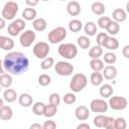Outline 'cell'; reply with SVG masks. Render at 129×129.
Returning a JSON list of instances; mask_svg holds the SVG:
<instances>
[{"instance_id":"cell-1","label":"cell","mask_w":129,"mask_h":129,"mask_svg":"<svg viewBox=\"0 0 129 129\" xmlns=\"http://www.w3.org/2000/svg\"><path fill=\"white\" fill-rule=\"evenodd\" d=\"M2 68L12 75H21L28 70L29 59L20 51H11L4 56Z\"/></svg>"},{"instance_id":"cell-2","label":"cell","mask_w":129,"mask_h":129,"mask_svg":"<svg viewBox=\"0 0 129 129\" xmlns=\"http://www.w3.org/2000/svg\"><path fill=\"white\" fill-rule=\"evenodd\" d=\"M88 84V79L86 75L82 73L75 74L70 82V89L73 91V93H79L83 91Z\"/></svg>"},{"instance_id":"cell-3","label":"cell","mask_w":129,"mask_h":129,"mask_svg":"<svg viewBox=\"0 0 129 129\" xmlns=\"http://www.w3.org/2000/svg\"><path fill=\"white\" fill-rule=\"evenodd\" d=\"M57 52L67 59H73L78 54V48L74 43H61L57 48Z\"/></svg>"},{"instance_id":"cell-4","label":"cell","mask_w":129,"mask_h":129,"mask_svg":"<svg viewBox=\"0 0 129 129\" xmlns=\"http://www.w3.org/2000/svg\"><path fill=\"white\" fill-rule=\"evenodd\" d=\"M18 4L14 1H8L5 3V5L2 8L1 11V17L4 18L5 20H12L17 12H18Z\"/></svg>"},{"instance_id":"cell-5","label":"cell","mask_w":129,"mask_h":129,"mask_svg":"<svg viewBox=\"0 0 129 129\" xmlns=\"http://www.w3.org/2000/svg\"><path fill=\"white\" fill-rule=\"evenodd\" d=\"M66 37H67V29L62 26H58V27L53 28L52 30H50L48 32V35H47L48 41L50 43H53V44L61 42L62 40H64Z\"/></svg>"},{"instance_id":"cell-6","label":"cell","mask_w":129,"mask_h":129,"mask_svg":"<svg viewBox=\"0 0 129 129\" xmlns=\"http://www.w3.org/2000/svg\"><path fill=\"white\" fill-rule=\"evenodd\" d=\"M49 45L48 43H46L45 41H38L34 44L33 48H32V51H33V54L39 58V59H44L47 57L48 53H49Z\"/></svg>"},{"instance_id":"cell-7","label":"cell","mask_w":129,"mask_h":129,"mask_svg":"<svg viewBox=\"0 0 129 129\" xmlns=\"http://www.w3.org/2000/svg\"><path fill=\"white\" fill-rule=\"evenodd\" d=\"M26 26V23L23 19L21 18H17L15 20H13L7 27V31L8 34L11 36H17L19 34V32H21Z\"/></svg>"},{"instance_id":"cell-8","label":"cell","mask_w":129,"mask_h":129,"mask_svg":"<svg viewBox=\"0 0 129 129\" xmlns=\"http://www.w3.org/2000/svg\"><path fill=\"white\" fill-rule=\"evenodd\" d=\"M54 71L59 76H71L74 72V66L68 61L59 60L54 64Z\"/></svg>"},{"instance_id":"cell-9","label":"cell","mask_w":129,"mask_h":129,"mask_svg":"<svg viewBox=\"0 0 129 129\" xmlns=\"http://www.w3.org/2000/svg\"><path fill=\"white\" fill-rule=\"evenodd\" d=\"M109 106L111 109L115 111H120L124 110L128 106V101L126 98L121 97V96H113L109 100Z\"/></svg>"},{"instance_id":"cell-10","label":"cell","mask_w":129,"mask_h":129,"mask_svg":"<svg viewBox=\"0 0 129 129\" xmlns=\"http://www.w3.org/2000/svg\"><path fill=\"white\" fill-rule=\"evenodd\" d=\"M35 32L32 31L31 29H27L25 30L24 32H22L20 34V37H19V41H20V44L23 46V47H29L35 40Z\"/></svg>"},{"instance_id":"cell-11","label":"cell","mask_w":129,"mask_h":129,"mask_svg":"<svg viewBox=\"0 0 129 129\" xmlns=\"http://www.w3.org/2000/svg\"><path fill=\"white\" fill-rule=\"evenodd\" d=\"M108 107L109 104L102 99H95L90 103V109L95 113H105L107 112Z\"/></svg>"},{"instance_id":"cell-12","label":"cell","mask_w":129,"mask_h":129,"mask_svg":"<svg viewBox=\"0 0 129 129\" xmlns=\"http://www.w3.org/2000/svg\"><path fill=\"white\" fill-rule=\"evenodd\" d=\"M75 116L80 121H86L90 117V111H89V109L86 106L82 105V106H79V107L76 108Z\"/></svg>"},{"instance_id":"cell-13","label":"cell","mask_w":129,"mask_h":129,"mask_svg":"<svg viewBox=\"0 0 129 129\" xmlns=\"http://www.w3.org/2000/svg\"><path fill=\"white\" fill-rule=\"evenodd\" d=\"M67 11L72 16H78L81 13V5L78 1H70L67 4Z\"/></svg>"},{"instance_id":"cell-14","label":"cell","mask_w":129,"mask_h":129,"mask_svg":"<svg viewBox=\"0 0 129 129\" xmlns=\"http://www.w3.org/2000/svg\"><path fill=\"white\" fill-rule=\"evenodd\" d=\"M112 16L114 21L116 22H123L127 19V12L126 10L122 9V8H116L113 12H112Z\"/></svg>"},{"instance_id":"cell-15","label":"cell","mask_w":129,"mask_h":129,"mask_svg":"<svg viewBox=\"0 0 129 129\" xmlns=\"http://www.w3.org/2000/svg\"><path fill=\"white\" fill-rule=\"evenodd\" d=\"M0 47L3 50H11L14 47V41L12 38L8 36L1 35L0 36Z\"/></svg>"},{"instance_id":"cell-16","label":"cell","mask_w":129,"mask_h":129,"mask_svg":"<svg viewBox=\"0 0 129 129\" xmlns=\"http://www.w3.org/2000/svg\"><path fill=\"white\" fill-rule=\"evenodd\" d=\"M18 103L22 107H30L33 103V98L28 93H23L18 97Z\"/></svg>"},{"instance_id":"cell-17","label":"cell","mask_w":129,"mask_h":129,"mask_svg":"<svg viewBox=\"0 0 129 129\" xmlns=\"http://www.w3.org/2000/svg\"><path fill=\"white\" fill-rule=\"evenodd\" d=\"M103 76L106 80H113L117 76V69L114 66H107L103 70Z\"/></svg>"},{"instance_id":"cell-18","label":"cell","mask_w":129,"mask_h":129,"mask_svg":"<svg viewBox=\"0 0 129 129\" xmlns=\"http://www.w3.org/2000/svg\"><path fill=\"white\" fill-rule=\"evenodd\" d=\"M13 116V111L11 109V107L9 106H2L0 107V118L3 121H8L12 118Z\"/></svg>"},{"instance_id":"cell-19","label":"cell","mask_w":129,"mask_h":129,"mask_svg":"<svg viewBox=\"0 0 129 129\" xmlns=\"http://www.w3.org/2000/svg\"><path fill=\"white\" fill-rule=\"evenodd\" d=\"M100 96L103 98H111L113 95V87L110 84H104L99 89Z\"/></svg>"},{"instance_id":"cell-20","label":"cell","mask_w":129,"mask_h":129,"mask_svg":"<svg viewBox=\"0 0 129 129\" xmlns=\"http://www.w3.org/2000/svg\"><path fill=\"white\" fill-rule=\"evenodd\" d=\"M18 98L17 93L15 90L13 89H6L3 92V99L4 101H6L7 103H13L16 99Z\"/></svg>"},{"instance_id":"cell-21","label":"cell","mask_w":129,"mask_h":129,"mask_svg":"<svg viewBox=\"0 0 129 129\" xmlns=\"http://www.w3.org/2000/svg\"><path fill=\"white\" fill-rule=\"evenodd\" d=\"M36 14H37L36 10L34 8H32V7H27V8H25L22 11V17H23V19L28 20V21L35 20L36 19L35 18L36 17Z\"/></svg>"},{"instance_id":"cell-22","label":"cell","mask_w":129,"mask_h":129,"mask_svg":"<svg viewBox=\"0 0 129 129\" xmlns=\"http://www.w3.org/2000/svg\"><path fill=\"white\" fill-rule=\"evenodd\" d=\"M32 26H33L34 30H36V31H43V30H45L47 23L44 18L40 17V18H36L35 20L32 21Z\"/></svg>"},{"instance_id":"cell-23","label":"cell","mask_w":129,"mask_h":129,"mask_svg":"<svg viewBox=\"0 0 129 129\" xmlns=\"http://www.w3.org/2000/svg\"><path fill=\"white\" fill-rule=\"evenodd\" d=\"M91 9H92V12L96 15H103L105 13V5L100 2V1H96L92 4L91 6Z\"/></svg>"},{"instance_id":"cell-24","label":"cell","mask_w":129,"mask_h":129,"mask_svg":"<svg viewBox=\"0 0 129 129\" xmlns=\"http://www.w3.org/2000/svg\"><path fill=\"white\" fill-rule=\"evenodd\" d=\"M90 67L91 69L94 71V72H101L104 70L105 66H104V61L100 58H94V59H91L90 61Z\"/></svg>"},{"instance_id":"cell-25","label":"cell","mask_w":129,"mask_h":129,"mask_svg":"<svg viewBox=\"0 0 129 129\" xmlns=\"http://www.w3.org/2000/svg\"><path fill=\"white\" fill-rule=\"evenodd\" d=\"M12 77L10 74H6V73H3L1 74L0 76V85L2 88H9L11 85H12Z\"/></svg>"},{"instance_id":"cell-26","label":"cell","mask_w":129,"mask_h":129,"mask_svg":"<svg viewBox=\"0 0 129 129\" xmlns=\"http://www.w3.org/2000/svg\"><path fill=\"white\" fill-rule=\"evenodd\" d=\"M84 30H85V33L87 35L93 36L97 33V25L93 21H88L84 26Z\"/></svg>"},{"instance_id":"cell-27","label":"cell","mask_w":129,"mask_h":129,"mask_svg":"<svg viewBox=\"0 0 129 129\" xmlns=\"http://www.w3.org/2000/svg\"><path fill=\"white\" fill-rule=\"evenodd\" d=\"M103 79H104V76H103L101 73H99V72H94V73H92V75H91V77H90L91 84H92L93 86H96V87L102 85Z\"/></svg>"},{"instance_id":"cell-28","label":"cell","mask_w":129,"mask_h":129,"mask_svg":"<svg viewBox=\"0 0 129 129\" xmlns=\"http://www.w3.org/2000/svg\"><path fill=\"white\" fill-rule=\"evenodd\" d=\"M82 28H83V23L79 19H73L69 22V29L72 32H75V33L79 32Z\"/></svg>"},{"instance_id":"cell-29","label":"cell","mask_w":129,"mask_h":129,"mask_svg":"<svg viewBox=\"0 0 129 129\" xmlns=\"http://www.w3.org/2000/svg\"><path fill=\"white\" fill-rule=\"evenodd\" d=\"M103 54V48L100 45H94L90 50H89V56L94 59V58H100V56Z\"/></svg>"},{"instance_id":"cell-30","label":"cell","mask_w":129,"mask_h":129,"mask_svg":"<svg viewBox=\"0 0 129 129\" xmlns=\"http://www.w3.org/2000/svg\"><path fill=\"white\" fill-rule=\"evenodd\" d=\"M56 112H57V106L49 103L48 105H45L43 116H45L47 118H51V117H53L56 114Z\"/></svg>"},{"instance_id":"cell-31","label":"cell","mask_w":129,"mask_h":129,"mask_svg":"<svg viewBox=\"0 0 129 129\" xmlns=\"http://www.w3.org/2000/svg\"><path fill=\"white\" fill-rule=\"evenodd\" d=\"M119 47V41L118 39H116L113 36H109L106 44H105V48L109 49V50H116Z\"/></svg>"},{"instance_id":"cell-32","label":"cell","mask_w":129,"mask_h":129,"mask_svg":"<svg viewBox=\"0 0 129 129\" xmlns=\"http://www.w3.org/2000/svg\"><path fill=\"white\" fill-rule=\"evenodd\" d=\"M77 43H78V45H79L81 48L87 49V48H89V46H90V44H91V41H90V39H89V37H88L87 35H81V36L78 37Z\"/></svg>"},{"instance_id":"cell-33","label":"cell","mask_w":129,"mask_h":129,"mask_svg":"<svg viewBox=\"0 0 129 129\" xmlns=\"http://www.w3.org/2000/svg\"><path fill=\"white\" fill-rule=\"evenodd\" d=\"M44 109H45V104L43 102H36L32 106V111L36 116H41L44 114Z\"/></svg>"},{"instance_id":"cell-34","label":"cell","mask_w":129,"mask_h":129,"mask_svg":"<svg viewBox=\"0 0 129 129\" xmlns=\"http://www.w3.org/2000/svg\"><path fill=\"white\" fill-rule=\"evenodd\" d=\"M112 23V20L110 17L108 16H101L99 19H98V26L102 29H106L109 27V25Z\"/></svg>"},{"instance_id":"cell-35","label":"cell","mask_w":129,"mask_h":129,"mask_svg":"<svg viewBox=\"0 0 129 129\" xmlns=\"http://www.w3.org/2000/svg\"><path fill=\"white\" fill-rule=\"evenodd\" d=\"M117 60V55L113 52H106L103 56V61H105L106 63H108L109 66H112L113 63H115Z\"/></svg>"},{"instance_id":"cell-36","label":"cell","mask_w":129,"mask_h":129,"mask_svg":"<svg viewBox=\"0 0 129 129\" xmlns=\"http://www.w3.org/2000/svg\"><path fill=\"white\" fill-rule=\"evenodd\" d=\"M119 30H120V24L116 21H112V23L107 28V33L111 35H116L119 32Z\"/></svg>"},{"instance_id":"cell-37","label":"cell","mask_w":129,"mask_h":129,"mask_svg":"<svg viewBox=\"0 0 129 129\" xmlns=\"http://www.w3.org/2000/svg\"><path fill=\"white\" fill-rule=\"evenodd\" d=\"M106 118H107V116H105V115H102V114H101V115H97V116L94 118L93 123H94V125H95L96 127H99V128H104Z\"/></svg>"},{"instance_id":"cell-38","label":"cell","mask_w":129,"mask_h":129,"mask_svg":"<svg viewBox=\"0 0 129 129\" xmlns=\"http://www.w3.org/2000/svg\"><path fill=\"white\" fill-rule=\"evenodd\" d=\"M53 64H54V59H53V57L47 56L46 58L42 59V61L40 62V68H41L42 70H48V69H50Z\"/></svg>"},{"instance_id":"cell-39","label":"cell","mask_w":129,"mask_h":129,"mask_svg":"<svg viewBox=\"0 0 129 129\" xmlns=\"http://www.w3.org/2000/svg\"><path fill=\"white\" fill-rule=\"evenodd\" d=\"M37 81H38V84H39L40 86L46 87V86H48V85L50 84L51 78H50L48 75H46V74H42V75H40V76L38 77Z\"/></svg>"},{"instance_id":"cell-40","label":"cell","mask_w":129,"mask_h":129,"mask_svg":"<svg viewBox=\"0 0 129 129\" xmlns=\"http://www.w3.org/2000/svg\"><path fill=\"white\" fill-rule=\"evenodd\" d=\"M108 38H109L108 33H106V32H100V33H98V35H97V43H98V45L105 46Z\"/></svg>"},{"instance_id":"cell-41","label":"cell","mask_w":129,"mask_h":129,"mask_svg":"<svg viewBox=\"0 0 129 129\" xmlns=\"http://www.w3.org/2000/svg\"><path fill=\"white\" fill-rule=\"evenodd\" d=\"M62 101H63L66 104H68V105H72V104L76 103L77 97H76V95H75L74 93H67V94L62 97Z\"/></svg>"},{"instance_id":"cell-42","label":"cell","mask_w":129,"mask_h":129,"mask_svg":"<svg viewBox=\"0 0 129 129\" xmlns=\"http://www.w3.org/2000/svg\"><path fill=\"white\" fill-rule=\"evenodd\" d=\"M127 127V122L125 118L123 117H118L115 119V129H126Z\"/></svg>"},{"instance_id":"cell-43","label":"cell","mask_w":129,"mask_h":129,"mask_svg":"<svg viewBox=\"0 0 129 129\" xmlns=\"http://www.w3.org/2000/svg\"><path fill=\"white\" fill-rule=\"evenodd\" d=\"M48 101H49L50 104H53V105L57 106V105H59V103H60V96H59L57 93H52V94L49 95Z\"/></svg>"},{"instance_id":"cell-44","label":"cell","mask_w":129,"mask_h":129,"mask_svg":"<svg viewBox=\"0 0 129 129\" xmlns=\"http://www.w3.org/2000/svg\"><path fill=\"white\" fill-rule=\"evenodd\" d=\"M105 129H115V119L113 117H107L104 125Z\"/></svg>"},{"instance_id":"cell-45","label":"cell","mask_w":129,"mask_h":129,"mask_svg":"<svg viewBox=\"0 0 129 129\" xmlns=\"http://www.w3.org/2000/svg\"><path fill=\"white\" fill-rule=\"evenodd\" d=\"M43 129H56V124L53 120H47L42 125Z\"/></svg>"},{"instance_id":"cell-46","label":"cell","mask_w":129,"mask_h":129,"mask_svg":"<svg viewBox=\"0 0 129 129\" xmlns=\"http://www.w3.org/2000/svg\"><path fill=\"white\" fill-rule=\"evenodd\" d=\"M122 54L124 55V57L129 58V45H125L122 48Z\"/></svg>"},{"instance_id":"cell-47","label":"cell","mask_w":129,"mask_h":129,"mask_svg":"<svg viewBox=\"0 0 129 129\" xmlns=\"http://www.w3.org/2000/svg\"><path fill=\"white\" fill-rule=\"evenodd\" d=\"M25 3L28 6H30V7L33 8V6H36L38 4V0H25Z\"/></svg>"},{"instance_id":"cell-48","label":"cell","mask_w":129,"mask_h":129,"mask_svg":"<svg viewBox=\"0 0 129 129\" xmlns=\"http://www.w3.org/2000/svg\"><path fill=\"white\" fill-rule=\"evenodd\" d=\"M77 129H91V127L87 123H81L77 126Z\"/></svg>"},{"instance_id":"cell-49","label":"cell","mask_w":129,"mask_h":129,"mask_svg":"<svg viewBox=\"0 0 129 129\" xmlns=\"http://www.w3.org/2000/svg\"><path fill=\"white\" fill-rule=\"evenodd\" d=\"M29 129H43V127L39 123H33V124L30 125Z\"/></svg>"},{"instance_id":"cell-50","label":"cell","mask_w":129,"mask_h":129,"mask_svg":"<svg viewBox=\"0 0 129 129\" xmlns=\"http://www.w3.org/2000/svg\"><path fill=\"white\" fill-rule=\"evenodd\" d=\"M5 27V19L4 18H0V29H3Z\"/></svg>"},{"instance_id":"cell-51","label":"cell","mask_w":129,"mask_h":129,"mask_svg":"<svg viewBox=\"0 0 129 129\" xmlns=\"http://www.w3.org/2000/svg\"><path fill=\"white\" fill-rule=\"evenodd\" d=\"M126 12L129 14V1L126 3Z\"/></svg>"}]
</instances>
